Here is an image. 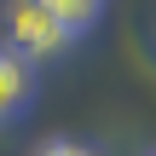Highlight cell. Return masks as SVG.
I'll return each instance as SVG.
<instances>
[{"mask_svg":"<svg viewBox=\"0 0 156 156\" xmlns=\"http://www.w3.org/2000/svg\"><path fill=\"white\" fill-rule=\"evenodd\" d=\"M69 41H75V35L58 29L35 0H6V12H0V46L17 52L23 64H46V58H58Z\"/></svg>","mask_w":156,"mask_h":156,"instance_id":"1","label":"cell"},{"mask_svg":"<svg viewBox=\"0 0 156 156\" xmlns=\"http://www.w3.org/2000/svg\"><path fill=\"white\" fill-rule=\"evenodd\" d=\"M29 98H35V64H23L17 52L0 46V127L17 122L29 110Z\"/></svg>","mask_w":156,"mask_h":156,"instance_id":"2","label":"cell"},{"mask_svg":"<svg viewBox=\"0 0 156 156\" xmlns=\"http://www.w3.org/2000/svg\"><path fill=\"white\" fill-rule=\"evenodd\" d=\"M58 29H69V35H87L93 23H98V12H104V0H35Z\"/></svg>","mask_w":156,"mask_h":156,"instance_id":"3","label":"cell"},{"mask_svg":"<svg viewBox=\"0 0 156 156\" xmlns=\"http://www.w3.org/2000/svg\"><path fill=\"white\" fill-rule=\"evenodd\" d=\"M35 156H98V151H87V145H75V139H46Z\"/></svg>","mask_w":156,"mask_h":156,"instance_id":"4","label":"cell"},{"mask_svg":"<svg viewBox=\"0 0 156 156\" xmlns=\"http://www.w3.org/2000/svg\"><path fill=\"white\" fill-rule=\"evenodd\" d=\"M151 156H156V151H151Z\"/></svg>","mask_w":156,"mask_h":156,"instance_id":"5","label":"cell"}]
</instances>
